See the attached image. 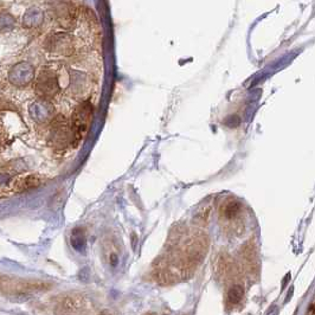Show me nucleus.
Returning a JSON list of instances; mask_svg holds the SVG:
<instances>
[{"mask_svg":"<svg viewBox=\"0 0 315 315\" xmlns=\"http://www.w3.org/2000/svg\"><path fill=\"white\" fill-rule=\"evenodd\" d=\"M148 315H152V314H148Z\"/></svg>","mask_w":315,"mask_h":315,"instance_id":"10","label":"nucleus"},{"mask_svg":"<svg viewBox=\"0 0 315 315\" xmlns=\"http://www.w3.org/2000/svg\"><path fill=\"white\" fill-rule=\"evenodd\" d=\"M243 288L241 286H238V284L233 286L231 289L229 290V293H228V303H229L230 306L238 305V303L241 302L242 298H243Z\"/></svg>","mask_w":315,"mask_h":315,"instance_id":"5","label":"nucleus"},{"mask_svg":"<svg viewBox=\"0 0 315 315\" xmlns=\"http://www.w3.org/2000/svg\"><path fill=\"white\" fill-rule=\"evenodd\" d=\"M308 315H314V303H312L311 307H309V312Z\"/></svg>","mask_w":315,"mask_h":315,"instance_id":"7","label":"nucleus"},{"mask_svg":"<svg viewBox=\"0 0 315 315\" xmlns=\"http://www.w3.org/2000/svg\"><path fill=\"white\" fill-rule=\"evenodd\" d=\"M0 197H1V190H0Z\"/></svg>","mask_w":315,"mask_h":315,"instance_id":"9","label":"nucleus"},{"mask_svg":"<svg viewBox=\"0 0 315 315\" xmlns=\"http://www.w3.org/2000/svg\"><path fill=\"white\" fill-rule=\"evenodd\" d=\"M100 315H109V313H107V312H102V313Z\"/></svg>","mask_w":315,"mask_h":315,"instance_id":"8","label":"nucleus"},{"mask_svg":"<svg viewBox=\"0 0 315 315\" xmlns=\"http://www.w3.org/2000/svg\"><path fill=\"white\" fill-rule=\"evenodd\" d=\"M59 91L58 78L51 70H43L37 78L36 93L43 99H52Z\"/></svg>","mask_w":315,"mask_h":315,"instance_id":"2","label":"nucleus"},{"mask_svg":"<svg viewBox=\"0 0 315 315\" xmlns=\"http://www.w3.org/2000/svg\"><path fill=\"white\" fill-rule=\"evenodd\" d=\"M93 105H91L90 102L86 101L81 103L75 109L74 114H72L71 135L72 142H74L75 146H77L78 142L86 137L89 128V124H90L91 116H93Z\"/></svg>","mask_w":315,"mask_h":315,"instance_id":"1","label":"nucleus"},{"mask_svg":"<svg viewBox=\"0 0 315 315\" xmlns=\"http://www.w3.org/2000/svg\"><path fill=\"white\" fill-rule=\"evenodd\" d=\"M52 129H51V141L56 145V147H61L64 140L68 138V124L67 121L62 118H57L52 121Z\"/></svg>","mask_w":315,"mask_h":315,"instance_id":"3","label":"nucleus"},{"mask_svg":"<svg viewBox=\"0 0 315 315\" xmlns=\"http://www.w3.org/2000/svg\"><path fill=\"white\" fill-rule=\"evenodd\" d=\"M238 210H240V205H238L237 203H230V204L225 208L224 214L228 218H231V217H233L238 212Z\"/></svg>","mask_w":315,"mask_h":315,"instance_id":"6","label":"nucleus"},{"mask_svg":"<svg viewBox=\"0 0 315 315\" xmlns=\"http://www.w3.org/2000/svg\"><path fill=\"white\" fill-rule=\"evenodd\" d=\"M42 184V179L38 175H30L26 176H23V178L16 179L12 183V190L15 192H24L28 191V190L35 189V187L39 186Z\"/></svg>","mask_w":315,"mask_h":315,"instance_id":"4","label":"nucleus"}]
</instances>
